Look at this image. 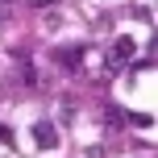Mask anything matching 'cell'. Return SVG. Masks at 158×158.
I'll return each instance as SVG.
<instances>
[{
    "label": "cell",
    "instance_id": "1",
    "mask_svg": "<svg viewBox=\"0 0 158 158\" xmlns=\"http://www.w3.org/2000/svg\"><path fill=\"white\" fill-rule=\"evenodd\" d=\"M33 142H38V150H58V125L54 121H38L33 125Z\"/></svg>",
    "mask_w": 158,
    "mask_h": 158
},
{
    "label": "cell",
    "instance_id": "2",
    "mask_svg": "<svg viewBox=\"0 0 158 158\" xmlns=\"http://www.w3.org/2000/svg\"><path fill=\"white\" fill-rule=\"evenodd\" d=\"M133 58V38H125L121 33L117 42H112V54H108V63H129Z\"/></svg>",
    "mask_w": 158,
    "mask_h": 158
},
{
    "label": "cell",
    "instance_id": "3",
    "mask_svg": "<svg viewBox=\"0 0 158 158\" xmlns=\"http://www.w3.org/2000/svg\"><path fill=\"white\" fill-rule=\"evenodd\" d=\"M104 125H108V129H121V125H125V108H108V112H104Z\"/></svg>",
    "mask_w": 158,
    "mask_h": 158
},
{
    "label": "cell",
    "instance_id": "4",
    "mask_svg": "<svg viewBox=\"0 0 158 158\" xmlns=\"http://www.w3.org/2000/svg\"><path fill=\"white\" fill-rule=\"evenodd\" d=\"M125 121H129V125H142V129H150V125H154V117H150V112H129Z\"/></svg>",
    "mask_w": 158,
    "mask_h": 158
},
{
    "label": "cell",
    "instance_id": "5",
    "mask_svg": "<svg viewBox=\"0 0 158 158\" xmlns=\"http://www.w3.org/2000/svg\"><path fill=\"white\" fill-rule=\"evenodd\" d=\"M58 58H63L67 67H79V58H83V50H79V46H75V50H63V54H58Z\"/></svg>",
    "mask_w": 158,
    "mask_h": 158
},
{
    "label": "cell",
    "instance_id": "6",
    "mask_svg": "<svg viewBox=\"0 0 158 158\" xmlns=\"http://www.w3.org/2000/svg\"><path fill=\"white\" fill-rule=\"evenodd\" d=\"M0 142H8V146H13V129H8V125H0Z\"/></svg>",
    "mask_w": 158,
    "mask_h": 158
},
{
    "label": "cell",
    "instance_id": "7",
    "mask_svg": "<svg viewBox=\"0 0 158 158\" xmlns=\"http://www.w3.org/2000/svg\"><path fill=\"white\" fill-rule=\"evenodd\" d=\"M33 8H50V4H58V0H29Z\"/></svg>",
    "mask_w": 158,
    "mask_h": 158
}]
</instances>
